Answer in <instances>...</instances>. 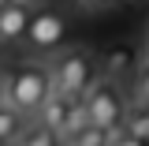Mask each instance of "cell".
<instances>
[{
	"instance_id": "obj_1",
	"label": "cell",
	"mask_w": 149,
	"mask_h": 146,
	"mask_svg": "<svg viewBox=\"0 0 149 146\" xmlns=\"http://www.w3.org/2000/svg\"><path fill=\"white\" fill-rule=\"evenodd\" d=\"M52 90L56 83L49 64H19L15 71H8V105L22 116H37Z\"/></svg>"
},
{
	"instance_id": "obj_2",
	"label": "cell",
	"mask_w": 149,
	"mask_h": 146,
	"mask_svg": "<svg viewBox=\"0 0 149 146\" xmlns=\"http://www.w3.org/2000/svg\"><path fill=\"white\" fill-rule=\"evenodd\" d=\"M49 68H52L56 94H63L67 101H82L97 83V64L86 49H63Z\"/></svg>"
},
{
	"instance_id": "obj_3",
	"label": "cell",
	"mask_w": 149,
	"mask_h": 146,
	"mask_svg": "<svg viewBox=\"0 0 149 146\" xmlns=\"http://www.w3.org/2000/svg\"><path fill=\"white\" fill-rule=\"evenodd\" d=\"M93 128H123L127 124V97L116 79H97L93 90L82 97Z\"/></svg>"
},
{
	"instance_id": "obj_4",
	"label": "cell",
	"mask_w": 149,
	"mask_h": 146,
	"mask_svg": "<svg viewBox=\"0 0 149 146\" xmlns=\"http://www.w3.org/2000/svg\"><path fill=\"white\" fill-rule=\"evenodd\" d=\"M63 37H67V23H63L60 11H52V8L34 11V23L26 30V45L30 49H37V53H56L63 45Z\"/></svg>"
},
{
	"instance_id": "obj_5",
	"label": "cell",
	"mask_w": 149,
	"mask_h": 146,
	"mask_svg": "<svg viewBox=\"0 0 149 146\" xmlns=\"http://www.w3.org/2000/svg\"><path fill=\"white\" fill-rule=\"evenodd\" d=\"M34 23L30 0H8L0 8V37L4 41H26V30Z\"/></svg>"
},
{
	"instance_id": "obj_6",
	"label": "cell",
	"mask_w": 149,
	"mask_h": 146,
	"mask_svg": "<svg viewBox=\"0 0 149 146\" xmlns=\"http://www.w3.org/2000/svg\"><path fill=\"white\" fill-rule=\"evenodd\" d=\"M71 105H74V101H67L63 94H56V90H52V97H49V101L41 105V112H37V120H41V124H45L49 131H56V135L63 139V128H67Z\"/></svg>"
},
{
	"instance_id": "obj_7",
	"label": "cell",
	"mask_w": 149,
	"mask_h": 146,
	"mask_svg": "<svg viewBox=\"0 0 149 146\" xmlns=\"http://www.w3.org/2000/svg\"><path fill=\"white\" fill-rule=\"evenodd\" d=\"M22 112H15L11 105H0V146L8 142H19V135H22Z\"/></svg>"
},
{
	"instance_id": "obj_8",
	"label": "cell",
	"mask_w": 149,
	"mask_h": 146,
	"mask_svg": "<svg viewBox=\"0 0 149 146\" xmlns=\"http://www.w3.org/2000/svg\"><path fill=\"white\" fill-rule=\"evenodd\" d=\"M19 146H63V139H60L56 131H49L41 120H37L34 128H26L22 135H19Z\"/></svg>"
},
{
	"instance_id": "obj_9",
	"label": "cell",
	"mask_w": 149,
	"mask_h": 146,
	"mask_svg": "<svg viewBox=\"0 0 149 146\" xmlns=\"http://www.w3.org/2000/svg\"><path fill=\"white\" fill-rule=\"evenodd\" d=\"M130 131H134V135H142V139H149V112L130 116Z\"/></svg>"
},
{
	"instance_id": "obj_10",
	"label": "cell",
	"mask_w": 149,
	"mask_h": 146,
	"mask_svg": "<svg viewBox=\"0 0 149 146\" xmlns=\"http://www.w3.org/2000/svg\"><path fill=\"white\" fill-rule=\"evenodd\" d=\"M78 4H82L86 11H108V8H116V4H119V0H78Z\"/></svg>"
},
{
	"instance_id": "obj_11",
	"label": "cell",
	"mask_w": 149,
	"mask_h": 146,
	"mask_svg": "<svg viewBox=\"0 0 149 146\" xmlns=\"http://www.w3.org/2000/svg\"><path fill=\"white\" fill-rule=\"evenodd\" d=\"M116 146H149V139H142V135H134V131H123Z\"/></svg>"
},
{
	"instance_id": "obj_12",
	"label": "cell",
	"mask_w": 149,
	"mask_h": 146,
	"mask_svg": "<svg viewBox=\"0 0 149 146\" xmlns=\"http://www.w3.org/2000/svg\"><path fill=\"white\" fill-rule=\"evenodd\" d=\"M0 105H8V75L0 71Z\"/></svg>"
},
{
	"instance_id": "obj_13",
	"label": "cell",
	"mask_w": 149,
	"mask_h": 146,
	"mask_svg": "<svg viewBox=\"0 0 149 146\" xmlns=\"http://www.w3.org/2000/svg\"><path fill=\"white\" fill-rule=\"evenodd\" d=\"M4 4H8V0H0V8H4Z\"/></svg>"
},
{
	"instance_id": "obj_14",
	"label": "cell",
	"mask_w": 149,
	"mask_h": 146,
	"mask_svg": "<svg viewBox=\"0 0 149 146\" xmlns=\"http://www.w3.org/2000/svg\"><path fill=\"white\" fill-rule=\"evenodd\" d=\"M0 49H4V37H0Z\"/></svg>"
}]
</instances>
